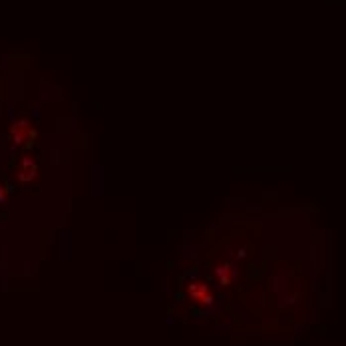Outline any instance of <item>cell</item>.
Returning <instances> with one entry per match:
<instances>
[{
  "label": "cell",
  "instance_id": "cell-1",
  "mask_svg": "<svg viewBox=\"0 0 346 346\" xmlns=\"http://www.w3.org/2000/svg\"><path fill=\"white\" fill-rule=\"evenodd\" d=\"M4 199V195H2V191H0V201H2Z\"/></svg>",
  "mask_w": 346,
  "mask_h": 346
}]
</instances>
